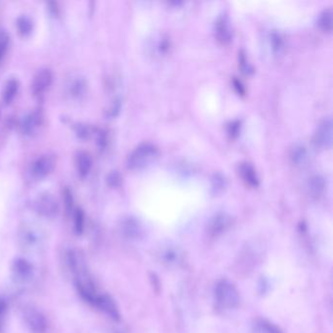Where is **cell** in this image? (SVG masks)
<instances>
[{
  "label": "cell",
  "mask_w": 333,
  "mask_h": 333,
  "mask_svg": "<svg viewBox=\"0 0 333 333\" xmlns=\"http://www.w3.org/2000/svg\"><path fill=\"white\" fill-rule=\"evenodd\" d=\"M235 85H236V87L238 88V91L239 92V93H244V90H243V87H242V85H241V83L239 82V81H236L235 80Z\"/></svg>",
  "instance_id": "obj_35"
},
{
  "label": "cell",
  "mask_w": 333,
  "mask_h": 333,
  "mask_svg": "<svg viewBox=\"0 0 333 333\" xmlns=\"http://www.w3.org/2000/svg\"><path fill=\"white\" fill-rule=\"evenodd\" d=\"M291 162L296 166H304L308 161V152L302 144H295L289 153Z\"/></svg>",
  "instance_id": "obj_17"
},
{
  "label": "cell",
  "mask_w": 333,
  "mask_h": 333,
  "mask_svg": "<svg viewBox=\"0 0 333 333\" xmlns=\"http://www.w3.org/2000/svg\"><path fill=\"white\" fill-rule=\"evenodd\" d=\"M107 182L111 187H117L120 183V176L117 171H112L107 177Z\"/></svg>",
  "instance_id": "obj_31"
},
{
  "label": "cell",
  "mask_w": 333,
  "mask_h": 333,
  "mask_svg": "<svg viewBox=\"0 0 333 333\" xmlns=\"http://www.w3.org/2000/svg\"><path fill=\"white\" fill-rule=\"evenodd\" d=\"M159 155V148L155 144L150 142L140 144L128 156L126 166L132 170L141 169L154 163Z\"/></svg>",
  "instance_id": "obj_1"
},
{
  "label": "cell",
  "mask_w": 333,
  "mask_h": 333,
  "mask_svg": "<svg viewBox=\"0 0 333 333\" xmlns=\"http://www.w3.org/2000/svg\"><path fill=\"white\" fill-rule=\"evenodd\" d=\"M238 174L241 179L250 187H257L259 184V178L255 168L249 163H241L238 166Z\"/></svg>",
  "instance_id": "obj_13"
},
{
  "label": "cell",
  "mask_w": 333,
  "mask_h": 333,
  "mask_svg": "<svg viewBox=\"0 0 333 333\" xmlns=\"http://www.w3.org/2000/svg\"><path fill=\"white\" fill-rule=\"evenodd\" d=\"M35 211L45 218H53L59 213V203L56 197L50 192L40 193L34 201Z\"/></svg>",
  "instance_id": "obj_3"
},
{
  "label": "cell",
  "mask_w": 333,
  "mask_h": 333,
  "mask_svg": "<svg viewBox=\"0 0 333 333\" xmlns=\"http://www.w3.org/2000/svg\"><path fill=\"white\" fill-rule=\"evenodd\" d=\"M232 223L231 217L226 213L215 215L208 225V232L211 236H218L225 232Z\"/></svg>",
  "instance_id": "obj_12"
},
{
  "label": "cell",
  "mask_w": 333,
  "mask_h": 333,
  "mask_svg": "<svg viewBox=\"0 0 333 333\" xmlns=\"http://www.w3.org/2000/svg\"><path fill=\"white\" fill-rule=\"evenodd\" d=\"M17 28L22 35H26L32 30L33 24L31 19L26 15H21L17 19Z\"/></svg>",
  "instance_id": "obj_22"
},
{
  "label": "cell",
  "mask_w": 333,
  "mask_h": 333,
  "mask_svg": "<svg viewBox=\"0 0 333 333\" xmlns=\"http://www.w3.org/2000/svg\"><path fill=\"white\" fill-rule=\"evenodd\" d=\"M319 26L325 31H331L333 29V9H325L318 18Z\"/></svg>",
  "instance_id": "obj_21"
},
{
  "label": "cell",
  "mask_w": 333,
  "mask_h": 333,
  "mask_svg": "<svg viewBox=\"0 0 333 333\" xmlns=\"http://www.w3.org/2000/svg\"><path fill=\"white\" fill-rule=\"evenodd\" d=\"M18 239L20 245L26 250L35 249L40 243V237L38 233L29 224H23L20 226L18 231Z\"/></svg>",
  "instance_id": "obj_5"
},
{
  "label": "cell",
  "mask_w": 333,
  "mask_h": 333,
  "mask_svg": "<svg viewBox=\"0 0 333 333\" xmlns=\"http://www.w3.org/2000/svg\"><path fill=\"white\" fill-rule=\"evenodd\" d=\"M271 42L272 47L276 53H281L284 49V39L282 35L278 32H272L271 34Z\"/></svg>",
  "instance_id": "obj_26"
},
{
  "label": "cell",
  "mask_w": 333,
  "mask_h": 333,
  "mask_svg": "<svg viewBox=\"0 0 333 333\" xmlns=\"http://www.w3.org/2000/svg\"><path fill=\"white\" fill-rule=\"evenodd\" d=\"M227 184L226 178L221 173H215L211 178V187L214 192H220L225 189Z\"/></svg>",
  "instance_id": "obj_25"
},
{
  "label": "cell",
  "mask_w": 333,
  "mask_h": 333,
  "mask_svg": "<svg viewBox=\"0 0 333 333\" xmlns=\"http://www.w3.org/2000/svg\"><path fill=\"white\" fill-rule=\"evenodd\" d=\"M238 61H239V68L241 70V72H244V73H250V72H253V68L252 66L248 63V60L246 58V55L245 53L241 50L238 54Z\"/></svg>",
  "instance_id": "obj_27"
},
{
  "label": "cell",
  "mask_w": 333,
  "mask_h": 333,
  "mask_svg": "<svg viewBox=\"0 0 333 333\" xmlns=\"http://www.w3.org/2000/svg\"><path fill=\"white\" fill-rule=\"evenodd\" d=\"M6 303L3 299H0V328L3 324V320H4V316H5V313H6Z\"/></svg>",
  "instance_id": "obj_34"
},
{
  "label": "cell",
  "mask_w": 333,
  "mask_h": 333,
  "mask_svg": "<svg viewBox=\"0 0 333 333\" xmlns=\"http://www.w3.org/2000/svg\"><path fill=\"white\" fill-rule=\"evenodd\" d=\"M120 110V101L119 99H115L106 110V115L108 117H116Z\"/></svg>",
  "instance_id": "obj_30"
},
{
  "label": "cell",
  "mask_w": 333,
  "mask_h": 333,
  "mask_svg": "<svg viewBox=\"0 0 333 333\" xmlns=\"http://www.w3.org/2000/svg\"><path fill=\"white\" fill-rule=\"evenodd\" d=\"M73 222H74V231L77 235H81L85 227V216L81 208H76L73 212Z\"/></svg>",
  "instance_id": "obj_23"
},
{
  "label": "cell",
  "mask_w": 333,
  "mask_h": 333,
  "mask_svg": "<svg viewBox=\"0 0 333 333\" xmlns=\"http://www.w3.org/2000/svg\"><path fill=\"white\" fill-rule=\"evenodd\" d=\"M314 142L321 148L331 147L333 142V121L331 118L323 119L317 127Z\"/></svg>",
  "instance_id": "obj_6"
},
{
  "label": "cell",
  "mask_w": 333,
  "mask_h": 333,
  "mask_svg": "<svg viewBox=\"0 0 333 333\" xmlns=\"http://www.w3.org/2000/svg\"><path fill=\"white\" fill-rule=\"evenodd\" d=\"M214 294L217 304L223 309H235L239 304V292L228 281H220L215 286Z\"/></svg>",
  "instance_id": "obj_2"
},
{
  "label": "cell",
  "mask_w": 333,
  "mask_h": 333,
  "mask_svg": "<svg viewBox=\"0 0 333 333\" xmlns=\"http://www.w3.org/2000/svg\"><path fill=\"white\" fill-rule=\"evenodd\" d=\"M239 129V121H233L228 126V132L232 137H236L238 134Z\"/></svg>",
  "instance_id": "obj_33"
},
{
  "label": "cell",
  "mask_w": 333,
  "mask_h": 333,
  "mask_svg": "<svg viewBox=\"0 0 333 333\" xmlns=\"http://www.w3.org/2000/svg\"><path fill=\"white\" fill-rule=\"evenodd\" d=\"M8 43H9L8 34L3 29L0 28V60L3 58L4 54L6 53Z\"/></svg>",
  "instance_id": "obj_29"
},
{
  "label": "cell",
  "mask_w": 333,
  "mask_h": 333,
  "mask_svg": "<svg viewBox=\"0 0 333 333\" xmlns=\"http://www.w3.org/2000/svg\"><path fill=\"white\" fill-rule=\"evenodd\" d=\"M55 167V162L50 156H41L37 158L31 166V175L36 179H42L48 176Z\"/></svg>",
  "instance_id": "obj_9"
},
{
  "label": "cell",
  "mask_w": 333,
  "mask_h": 333,
  "mask_svg": "<svg viewBox=\"0 0 333 333\" xmlns=\"http://www.w3.org/2000/svg\"><path fill=\"white\" fill-rule=\"evenodd\" d=\"M53 74L49 69H40L38 72L35 73L32 83H31V92L33 95H41L43 94L49 86L52 83Z\"/></svg>",
  "instance_id": "obj_8"
},
{
  "label": "cell",
  "mask_w": 333,
  "mask_h": 333,
  "mask_svg": "<svg viewBox=\"0 0 333 333\" xmlns=\"http://www.w3.org/2000/svg\"><path fill=\"white\" fill-rule=\"evenodd\" d=\"M14 277L20 281L25 282L28 280L32 274V265L23 258H18L13 263L12 266Z\"/></svg>",
  "instance_id": "obj_14"
},
{
  "label": "cell",
  "mask_w": 333,
  "mask_h": 333,
  "mask_svg": "<svg viewBox=\"0 0 333 333\" xmlns=\"http://www.w3.org/2000/svg\"><path fill=\"white\" fill-rule=\"evenodd\" d=\"M76 132L80 138H87L91 132L90 128L87 125H78Z\"/></svg>",
  "instance_id": "obj_32"
},
{
  "label": "cell",
  "mask_w": 333,
  "mask_h": 333,
  "mask_svg": "<svg viewBox=\"0 0 333 333\" xmlns=\"http://www.w3.org/2000/svg\"><path fill=\"white\" fill-rule=\"evenodd\" d=\"M326 189V180L321 175H315L311 177L308 182V190L312 197L318 198L323 194Z\"/></svg>",
  "instance_id": "obj_18"
},
{
  "label": "cell",
  "mask_w": 333,
  "mask_h": 333,
  "mask_svg": "<svg viewBox=\"0 0 333 333\" xmlns=\"http://www.w3.org/2000/svg\"><path fill=\"white\" fill-rule=\"evenodd\" d=\"M42 113L41 111L34 110L28 113L21 122V128L24 134H32L41 124L42 122Z\"/></svg>",
  "instance_id": "obj_11"
},
{
  "label": "cell",
  "mask_w": 333,
  "mask_h": 333,
  "mask_svg": "<svg viewBox=\"0 0 333 333\" xmlns=\"http://www.w3.org/2000/svg\"><path fill=\"white\" fill-rule=\"evenodd\" d=\"M95 306L101 311H103L112 320H114L116 322H119L120 320L119 308H118L116 302L113 300V298L110 297L109 295H107V294L98 295V297L96 299Z\"/></svg>",
  "instance_id": "obj_10"
},
{
  "label": "cell",
  "mask_w": 333,
  "mask_h": 333,
  "mask_svg": "<svg viewBox=\"0 0 333 333\" xmlns=\"http://www.w3.org/2000/svg\"><path fill=\"white\" fill-rule=\"evenodd\" d=\"M120 232L121 234L128 238H137L141 232V228L139 225V222L132 218V217H126L120 222Z\"/></svg>",
  "instance_id": "obj_15"
},
{
  "label": "cell",
  "mask_w": 333,
  "mask_h": 333,
  "mask_svg": "<svg viewBox=\"0 0 333 333\" xmlns=\"http://www.w3.org/2000/svg\"><path fill=\"white\" fill-rule=\"evenodd\" d=\"M24 320L26 327L31 333H45L47 330L45 317L33 307H26L24 310Z\"/></svg>",
  "instance_id": "obj_4"
},
{
  "label": "cell",
  "mask_w": 333,
  "mask_h": 333,
  "mask_svg": "<svg viewBox=\"0 0 333 333\" xmlns=\"http://www.w3.org/2000/svg\"><path fill=\"white\" fill-rule=\"evenodd\" d=\"M215 36L217 39L223 43L228 44L231 42L233 37V32L230 24V19L226 12L221 13L214 23Z\"/></svg>",
  "instance_id": "obj_7"
},
{
  "label": "cell",
  "mask_w": 333,
  "mask_h": 333,
  "mask_svg": "<svg viewBox=\"0 0 333 333\" xmlns=\"http://www.w3.org/2000/svg\"><path fill=\"white\" fill-rule=\"evenodd\" d=\"M19 90V81L16 78L7 80L3 89V101L5 104H10L17 95Z\"/></svg>",
  "instance_id": "obj_19"
},
{
  "label": "cell",
  "mask_w": 333,
  "mask_h": 333,
  "mask_svg": "<svg viewBox=\"0 0 333 333\" xmlns=\"http://www.w3.org/2000/svg\"><path fill=\"white\" fill-rule=\"evenodd\" d=\"M86 90V81L83 78L77 77L76 79L72 80L70 84V93L73 97H79L83 95Z\"/></svg>",
  "instance_id": "obj_24"
},
{
  "label": "cell",
  "mask_w": 333,
  "mask_h": 333,
  "mask_svg": "<svg viewBox=\"0 0 333 333\" xmlns=\"http://www.w3.org/2000/svg\"><path fill=\"white\" fill-rule=\"evenodd\" d=\"M91 156L83 151H80L75 156V166L80 177H86L92 168Z\"/></svg>",
  "instance_id": "obj_16"
},
{
  "label": "cell",
  "mask_w": 333,
  "mask_h": 333,
  "mask_svg": "<svg viewBox=\"0 0 333 333\" xmlns=\"http://www.w3.org/2000/svg\"><path fill=\"white\" fill-rule=\"evenodd\" d=\"M252 333H282L280 330L266 320H256L252 325Z\"/></svg>",
  "instance_id": "obj_20"
},
{
  "label": "cell",
  "mask_w": 333,
  "mask_h": 333,
  "mask_svg": "<svg viewBox=\"0 0 333 333\" xmlns=\"http://www.w3.org/2000/svg\"><path fill=\"white\" fill-rule=\"evenodd\" d=\"M64 202H65V207H66V211L67 213H71L73 209V198H72V191L70 189L66 188L64 190Z\"/></svg>",
  "instance_id": "obj_28"
}]
</instances>
